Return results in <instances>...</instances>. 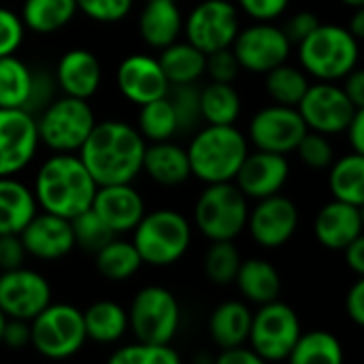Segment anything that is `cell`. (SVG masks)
<instances>
[{
  "label": "cell",
  "instance_id": "cell-22",
  "mask_svg": "<svg viewBox=\"0 0 364 364\" xmlns=\"http://www.w3.org/2000/svg\"><path fill=\"white\" fill-rule=\"evenodd\" d=\"M314 230L326 250L341 252L363 235V207L333 198L318 211Z\"/></svg>",
  "mask_w": 364,
  "mask_h": 364
},
{
  "label": "cell",
  "instance_id": "cell-12",
  "mask_svg": "<svg viewBox=\"0 0 364 364\" xmlns=\"http://www.w3.org/2000/svg\"><path fill=\"white\" fill-rule=\"evenodd\" d=\"M241 68L250 73L264 75L271 68L288 62L292 43L286 36L284 28L271 21H258L239 30L230 45Z\"/></svg>",
  "mask_w": 364,
  "mask_h": 364
},
{
  "label": "cell",
  "instance_id": "cell-19",
  "mask_svg": "<svg viewBox=\"0 0 364 364\" xmlns=\"http://www.w3.org/2000/svg\"><path fill=\"white\" fill-rule=\"evenodd\" d=\"M290 177V164L284 154L256 149L247 154L235 175L237 188L252 200L279 194Z\"/></svg>",
  "mask_w": 364,
  "mask_h": 364
},
{
  "label": "cell",
  "instance_id": "cell-39",
  "mask_svg": "<svg viewBox=\"0 0 364 364\" xmlns=\"http://www.w3.org/2000/svg\"><path fill=\"white\" fill-rule=\"evenodd\" d=\"M239 264H241V254L232 241H211V247L205 252V260H203L207 279L218 286L235 284Z\"/></svg>",
  "mask_w": 364,
  "mask_h": 364
},
{
  "label": "cell",
  "instance_id": "cell-43",
  "mask_svg": "<svg viewBox=\"0 0 364 364\" xmlns=\"http://www.w3.org/2000/svg\"><path fill=\"white\" fill-rule=\"evenodd\" d=\"M294 151L299 154L301 162L309 168H328L335 160V149L328 136L316 130H307Z\"/></svg>",
  "mask_w": 364,
  "mask_h": 364
},
{
  "label": "cell",
  "instance_id": "cell-8",
  "mask_svg": "<svg viewBox=\"0 0 364 364\" xmlns=\"http://www.w3.org/2000/svg\"><path fill=\"white\" fill-rule=\"evenodd\" d=\"M85 339L83 311L68 303H49L30 320V346L45 358H70L83 348Z\"/></svg>",
  "mask_w": 364,
  "mask_h": 364
},
{
  "label": "cell",
  "instance_id": "cell-36",
  "mask_svg": "<svg viewBox=\"0 0 364 364\" xmlns=\"http://www.w3.org/2000/svg\"><path fill=\"white\" fill-rule=\"evenodd\" d=\"M343 358L341 343L326 331L301 333L288 360L294 364H339Z\"/></svg>",
  "mask_w": 364,
  "mask_h": 364
},
{
  "label": "cell",
  "instance_id": "cell-33",
  "mask_svg": "<svg viewBox=\"0 0 364 364\" xmlns=\"http://www.w3.org/2000/svg\"><path fill=\"white\" fill-rule=\"evenodd\" d=\"M34 73L30 66L11 55L0 58V107L2 109H28L32 96Z\"/></svg>",
  "mask_w": 364,
  "mask_h": 364
},
{
  "label": "cell",
  "instance_id": "cell-56",
  "mask_svg": "<svg viewBox=\"0 0 364 364\" xmlns=\"http://www.w3.org/2000/svg\"><path fill=\"white\" fill-rule=\"evenodd\" d=\"M348 30L360 41L364 36V9L363 6H358L356 9V13L352 15V19H350V23H348Z\"/></svg>",
  "mask_w": 364,
  "mask_h": 364
},
{
  "label": "cell",
  "instance_id": "cell-9",
  "mask_svg": "<svg viewBox=\"0 0 364 364\" xmlns=\"http://www.w3.org/2000/svg\"><path fill=\"white\" fill-rule=\"evenodd\" d=\"M181 309L175 294L162 286H147L136 292L128 309V328L136 341L171 343L179 331Z\"/></svg>",
  "mask_w": 364,
  "mask_h": 364
},
{
  "label": "cell",
  "instance_id": "cell-44",
  "mask_svg": "<svg viewBox=\"0 0 364 364\" xmlns=\"http://www.w3.org/2000/svg\"><path fill=\"white\" fill-rule=\"evenodd\" d=\"M75 2H77V11L100 23H115L124 19L134 4V0H75Z\"/></svg>",
  "mask_w": 364,
  "mask_h": 364
},
{
  "label": "cell",
  "instance_id": "cell-7",
  "mask_svg": "<svg viewBox=\"0 0 364 364\" xmlns=\"http://www.w3.org/2000/svg\"><path fill=\"white\" fill-rule=\"evenodd\" d=\"M96 124L87 100L60 96L47 102L36 119L38 141L53 154H77Z\"/></svg>",
  "mask_w": 364,
  "mask_h": 364
},
{
  "label": "cell",
  "instance_id": "cell-1",
  "mask_svg": "<svg viewBox=\"0 0 364 364\" xmlns=\"http://www.w3.org/2000/svg\"><path fill=\"white\" fill-rule=\"evenodd\" d=\"M145 145L136 126L107 119L94 124L77 154L98 186L132 183L143 171Z\"/></svg>",
  "mask_w": 364,
  "mask_h": 364
},
{
  "label": "cell",
  "instance_id": "cell-52",
  "mask_svg": "<svg viewBox=\"0 0 364 364\" xmlns=\"http://www.w3.org/2000/svg\"><path fill=\"white\" fill-rule=\"evenodd\" d=\"M343 92L346 96L354 102V107L363 109L364 107V70L360 68H352L346 77H343Z\"/></svg>",
  "mask_w": 364,
  "mask_h": 364
},
{
  "label": "cell",
  "instance_id": "cell-18",
  "mask_svg": "<svg viewBox=\"0 0 364 364\" xmlns=\"http://www.w3.org/2000/svg\"><path fill=\"white\" fill-rule=\"evenodd\" d=\"M115 81L122 96L139 107L149 100L166 96L171 90V83L158 58L147 53H132L124 58L117 66Z\"/></svg>",
  "mask_w": 364,
  "mask_h": 364
},
{
  "label": "cell",
  "instance_id": "cell-25",
  "mask_svg": "<svg viewBox=\"0 0 364 364\" xmlns=\"http://www.w3.org/2000/svg\"><path fill=\"white\" fill-rule=\"evenodd\" d=\"M143 171L147 177L160 186H181L192 177L188 151L171 141H156L145 145Z\"/></svg>",
  "mask_w": 364,
  "mask_h": 364
},
{
  "label": "cell",
  "instance_id": "cell-24",
  "mask_svg": "<svg viewBox=\"0 0 364 364\" xmlns=\"http://www.w3.org/2000/svg\"><path fill=\"white\" fill-rule=\"evenodd\" d=\"M181 32L183 15L175 0H145L139 15V34L149 47L164 49L179 41Z\"/></svg>",
  "mask_w": 364,
  "mask_h": 364
},
{
  "label": "cell",
  "instance_id": "cell-46",
  "mask_svg": "<svg viewBox=\"0 0 364 364\" xmlns=\"http://www.w3.org/2000/svg\"><path fill=\"white\" fill-rule=\"evenodd\" d=\"M241 66L232 53L230 47L226 49H218L207 53V62H205V73L211 77V81H224V83H232L239 75Z\"/></svg>",
  "mask_w": 364,
  "mask_h": 364
},
{
  "label": "cell",
  "instance_id": "cell-49",
  "mask_svg": "<svg viewBox=\"0 0 364 364\" xmlns=\"http://www.w3.org/2000/svg\"><path fill=\"white\" fill-rule=\"evenodd\" d=\"M318 23H320V19H318L316 13H311V11H301V13H296V15H292V17L288 19L284 32H286V36L290 38V43H296V45H299L307 34H311V32L318 28Z\"/></svg>",
  "mask_w": 364,
  "mask_h": 364
},
{
  "label": "cell",
  "instance_id": "cell-27",
  "mask_svg": "<svg viewBox=\"0 0 364 364\" xmlns=\"http://www.w3.org/2000/svg\"><path fill=\"white\" fill-rule=\"evenodd\" d=\"M235 284H237L239 292L256 305L271 303V301L279 299V292H282L279 271L262 258L241 260Z\"/></svg>",
  "mask_w": 364,
  "mask_h": 364
},
{
  "label": "cell",
  "instance_id": "cell-45",
  "mask_svg": "<svg viewBox=\"0 0 364 364\" xmlns=\"http://www.w3.org/2000/svg\"><path fill=\"white\" fill-rule=\"evenodd\" d=\"M26 26L17 13L0 6V58L15 53L23 43Z\"/></svg>",
  "mask_w": 364,
  "mask_h": 364
},
{
  "label": "cell",
  "instance_id": "cell-5",
  "mask_svg": "<svg viewBox=\"0 0 364 364\" xmlns=\"http://www.w3.org/2000/svg\"><path fill=\"white\" fill-rule=\"evenodd\" d=\"M192 241V226L179 211H145L132 230V243L149 267H171L183 258Z\"/></svg>",
  "mask_w": 364,
  "mask_h": 364
},
{
  "label": "cell",
  "instance_id": "cell-14",
  "mask_svg": "<svg viewBox=\"0 0 364 364\" xmlns=\"http://www.w3.org/2000/svg\"><path fill=\"white\" fill-rule=\"evenodd\" d=\"M307 132V126L299 113L296 107L286 105H269L260 109L247 130V141L256 149L275 151V154H292L296 145L301 143L303 134Z\"/></svg>",
  "mask_w": 364,
  "mask_h": 364
},
{
  "label": "cell",
  "instance_id": "cell-26",
  "mask_svg": "<svg viewBox=\"0 0 364 364\" xmlns=\"http://www.w3.org/2000/svg\"><path fill=\"white\" fill-rule=\"evenodd\" d=\"M36 211L32 188L15 177H0V235H19Z\"/></svg>",
  "mask_w": 364,
  "mask_h": 364
},
{
  "label": "cell",
  "instance_id": "cell-38",
  "mask_svg": "<svg viewBox=\"0 0 364 364\" xmlns=\"http://www.w3.org/2000/svg\"><path fill=\"white\" fill-rule=\"evenodd\" d=\"M264 85H267L269 96L277 105L296 107L309 87V79H307L305 70L294 68L284 62V64L271 68L269 73H264Z\"/></svg>",
  "mask_w": 364,
  "mask_h": 364
},
{
  "label": "cell",
  "instance_id": "cell-35",
  "mask_svg": "<svg viewBox=\"0 0 364 364\" xmlns=\"http://www.w3.org/2000/svg\"><path fill=\"white\" fill-rule=\"evenodd\" d=\"M143 267V260L132 241H124L113 237L105 247L96 252V269L105 279L124 282L136 275Z\"/></svg>",
  "mask_w": 364,
  "mask_h": 364
},
{
  "label": "cell",
  "instance_id": "cell-57",
  "mask_svg": "<svg viewBox=\"0 0 364 364\" xmlns=\"http://www.w3.org/2000/svg\"><path fill=\"white\" fill-rule=\"evenodd\" d=\"M346 6H354V9H358V6H364V0H341Z\"/></svg>",
  "mask_w": 364,
  "mask_h": 364
},
{
  "label": "cell",
  "instance_id": "cell-4",
  "mask_svg": "<svg viewBox=\"0 0 364 364\" xmlns=\"http://www.w3.org/2000/svg\"><path fill=\"white\" fill-rule=\"evenodd\" d=\"M358 55V38L337 23H318V28L299 43L301 66L316 81L343 79L356 68Z\"/></svg>",
  "mask_w": 364,
  "mask_h": 364
},
{
  "label": "cell",
  "instance_id": "cell-20",
  "mask_svg": "<svg viewBox=\"0 0 364 364\" xmlns=\"http://www.w3.org/2000/svg\"><path fill=\"white\" fill-rule=\"evenodd\" d=\"M113 235L132 232L145 215V200L132 188V183H107L98 186L90 207Z\"/></svg>",
  "mask_w": 364,
  "mask_h": 364
},
{
  "label": "cell",
  "instance_id": "cell-34",
  "mask_svg": "<svg viewBox=\"0 0 364 364\" xmlns=\"http://www.w3.org/2000/svg\"><path fill=\"white\" fill-rule=\"evenodd\" d=\"M241 113V96L232 87V83L211 81L200 87V117L205 124L228 126L239 119Z\"/></svg>",
  "mask_w": 364,
  "mask_h": 364
},
{
  "label": "cell",
  "instance_id": "cell-40",
  "mask_svg": "<svg viewBox=\"0 0 364 364\" xmlns=\"http://www.w3.org/2000/svg\"><path fill=\"white\" fill-rule=\"evenodd\" d=\"M111 364H179L181 356L171 343H147L136 341L119 348L109 356Z\"/></svg>",
  "mask_w": 364,
  "mask_h": 364
},
{
  "label": "cell",
  "instance_id": "cell-41",
  "mask_svg": "<svg viewBox=\"0 0 364 364\" xmlns=\"http://www.w3.org/2000/svg\"><path fill=\"white\" fill-rule=\"evenodd\" d=\"M70 226H73L75 245L81 247L83 252H92V254H96V252H98L100 247H105L113 237H117V235L111 232V228H109L92 209H87V211L75 215V218L70 220Z\"/></svg>",
  "mask_w": 364,
  "mask_h": 364
},
{
  "label": "cell",
  "instance_id": "cell-16",
  "mask_svg": "<svg viewBox=\"0 0 364 364\" xmlns=\"http://www.w3.org/2000/svg\"><path fill=\"white\" fill-rule=\"evenodd\" d=\"M51 303L49 282L26 267L0 273V311L13 320L30 322Z\"/></svg>",
  "mask_w": 364,
  "mask_h": 364
},
{
  "label": "cell",
  "instance_id": "cell-2",
  "mask_svg": "<svg viewBox=\"0 0 364 364\" xmlns=\"http://www.w3.org/2000/svg\"><path fill=\"white\" fill-rule=\"evenodd\" d=\"M98 183L81 162L79 154H53L34 179V198L41 211L73 220L92 207Z\"/></svg>",
  "mask_w": 364,
  "mask_h": 364
},
{
  "label": "cell",
  "instance_id": "cell-53",
  "mask_svg": "<svg viewBox=\"0 0 364 364\" xmlns=\"http://www.w3.org/2000/svg\"><path fill=\"white\" fill-rule=\"evenodd\" d=\"M218 364H262V358L252 348L235 346L222 350V354L218 356Z\"/></svg>",
  "mask_w": 364,
  "mask_h": 364
},
{
  "label": "cell",
  "instance_id": "cell-50",
  "mask_svg": "<svg viewBox=\"0 0 364 364\" xmlns=\"http://www.w3.org/2000/svg\"><path fill=\"white\" fill-rule=\"evenodd\" d=\"M0 343H4L11 350H21L26 346H30V322L6 318Z\"/></svg>",
  "mask_w": 364,
  "mask_h": 364
},
{
  "label": "cell",
  "instance_id": "cell-23",
  "mask_svg": "<svg viewBox=\"0 0 364 364\" xmlns=\"http://www.w3.org/2000/svg\"><path fill=\"white\" fill-rule=\"evenodd\" d=\"M55 81L64 96L90 100L102 81V68L90 49L66 51L55 66Z\"/></svg>",
  "mask_w": 364,
  "mask_h": 364
},
{
  "label": "cell",
  "instance_id": "cell-11",
  "mask_svg": "<svg viewBox=\"0 0 364 364\" xmlns=\"http://www.w3.org/2000/svg\"><path fill=\"white\" fill-rule=\"evenodd\" d=\"M239 30V11L230 0H203L183 19L186 41L203 53L230 47Z\"/></svg>",
  "mask_w": 364,
  "mask_h": 364
},
{
  "label": "cell",
  "instance_id": "cell-30",
  "mask_svg": "<svg viewBox=\"0 0 364 364\" xmlns=\"http://www.w3.org/2000/svg\"><path fill=\"white\" fill-rule=\"evenodd\" d=\"M87 339L96 343H115L128 331V311L113 301H96L83 311Z\"/></svg>",
  "mask_w": 364,
  "mask_h": 364
},
{
  "label": "cell",
  "instance_id": "cell-13",
  "mask_svg": "<svg viewBox=\"0 0 364 364\" xmlns=\"http://www.w3.org/2000/svg\"><path fill=\"white\" fill-rule=\"evenodd\" d=\"M296 109L307 130H316L326 136L346 132L350 119L358 111V107H354V102L346 96L343 87L335 81L309 83Z\"/></svg>",
  "mask_w": 364,
  "mask_h": 364
},
{
  "label": "cell",
  "instance_id": "cell-48",
  "mask_svg": "<svg viewBox=\"0 0 364 364\" xmlns=\"http://www.w3.org/2000/svg\"><path fill=\"white\" fill-rule=\"evenodd\" d=\"M26 247L19 235H0V271H11L23 267Z\"/></svg>",
  "mask_w": 364,
  "mask_h": 364
},
{
  "label": "cell",
  "instance_id": "cell-42",
  "mask_svg": "<svg viewBox=\"0 0 364 364\" xmlns=\"http://www.w3.org/2000/svg\"><path fill=\"white\" fill-rule=\"evenodd\" d=\"M173 92L168 90V100L175 109L179 130H190L196 128L203 117H200V90L194 83H183V85H171Z\"/></svg>",
  "mask_w": 364,
  "mask_h": 364
},
{
  "label": "cell",
  "instance_id": "cell-54",
  "mask_svg": "<svg viewBox=\"0 0 364 364\" xmlns=\"http://www.w3.org/2000/svg\"><path fill=\"white\" fill-rule=\"evenodd\" d=\"M346 134L352 145V151L364 154V107L354 113V117L350 119V124L346 128Z\"/></svg>",
  "mask_w": 364,
  "mask_h": 364
},
{
  "label": "cell",
  "instance_id": "cell-10",
  "mask_svg": "<svg viewBox=\"0 0 364 364\" xmlns=\"http://www.w3.org/2000/svg\"><path fill=\"white\" fill-rule=\"evenodd\" d=\"M301 320L296 311L282 303L271 301L260 305L256 314H252V326H250V348L264 360L277 363L288 360L299 335H301Z\"/></svg>",
  "mask_w": 364,
  "mask_h": 364
},
{
  "label": "cell",
  "instance_id": "cell-15",
  "mask_svg": "<svg viewBox=\"0 0 364 364\" xmlns=\"http://www.w3.org/2000/svg\"><path fill=\"white\" fill-rule=\"evenodd\" d=\"M38 145L34 113L0 107V177H13L23 171L34 160Z\"/></svg>",
  "mask_w": 364,
  "mask_h": 364
},
{
  "label": "cell",
  "instance_id": "cell-6",
  "mask_svg": "<svg viewBox=\"0 0 364 364\" xmlns=\"http://www.w3.org/2000/svg\"><path fill=\"white\" fill-rule=\"evenodd\" d=\"M247 196L235 181L207 183L194 207V222L209 241H232L247 224Z\"/></svg>",
  "mask_w": 364,
  "mask_h": 364
},
{
  "label": "cell",
  "instance_id": "cell-47",
  "mask_svg": "<svg viewBox=\"0 0 364 364\" xmlns=\"http://www.w3.org/2000/svg\"><path fill=\"white\" fill-rule=\"evenodd\" d=\"M237 4L256 21H273L288 9L290 0H237Z\"/></svg>",
  "mask_w": 364,
  "mask_h": 364
},
{
  "label": "cell",
  "instance_id": "cell-29",
  "mask_svg": "<svg viewBox=\"0 0 364 364\" xmlns=\"http://www.w3.org/2000/svg\"><path fill=\"white\" fill-rule=\"evenodd\" d=\"M160 66L168 79L171 85H183V83H196L205 75V62L207 53L196 49L188 41H175L168 47L160 49Z\"/></svg>",
  "mask_w": 364,
  "mask_h": 364
},
{
  "label": "cell",
  "instance_id": "cell-3",
  "mask_svg": "<svg viewBox=\"0 0 364 364\" xmlns=\"http://www.w3.org/2000/svg\"><path fill=\"white\" fill-rule=\"evenodd\" d=\"M186 151L196 179L203 183H220L235 179L239 166L250 154V141L239 128H235V124H207L194 134Z\"/></svg>",
  "mask_w": 364,
  "mask_h": 364
},
{
  "label": "cell",
  "instance_id": "cell-55",
  "mask_svg": "<svg viewBox=\"0 0 364 364\" xmlns=\"http://www.w3.org/2000/svg\"><path fill=\"white\" fill-rule=\"evenodd\" d=\"M343 256H346V262L348 267L360 277L364 275V237L360 235L358 239H354L350 245H346L343 250Z\"/></svg>",
  "mask_w": 364,
  "mask_h": 364
},
{
  "label": "cell",
  "instance_id": "cell-51",
  "mask_svg": "<svg viewBox=\"0 0 364 364\" xmlns=\"http://www.w3.org/2000/svg\"><path fill=\"white\" fill-rule=\"evenodd\" d=\"M346 311H348V318L356 324V326H363L364 324V282L358 279L350 292H348V299H346Z\"/></svg>",
  "mask_w": 364,
  "mask_h": 364
},
{
  "label": "cell",
  "instance_id": "cell-28",
  "mask_svg": "<svg viewBox=\"0 0 364 364\" xmlns=\"http://www.w3.org/2000/svg\"><path fill=\"white\" fill-rule=\"evenodd\" d=\"M252 326V311L245 303L226 301L218 305L209 318V335L220 350L245 346Z\"/></svg>",
  "mask_w": 364,
  "mask_h": 364
},
{
  "label": "cell",
  "instance_id": "cell-37",
  "mask_svg": "<svg viewBox=\"0 0 364 364\" xmlns=\"http://www.w3.org/2000/svg\"><path fill=\"white\" fill-rule=\"evenodd\" d=\"M136 130L141 132V136L145 141H151V143L171 141L177 134L179 124H177V115H175V109H173L168 96H162V98L141 105Z\"/></svg>",
  "mask_w": 364,
  "mask_h": 364
},
{
  "label": "cell",
  "instance_id": "cell-32",
  "mask_svg": "<svg viewBox=\"0 0 364 364\" xmlns=\"http://www.w3.org/2000/svg\"><path fill=\"white\" fill-rule=\"evenodd\" d=\"M328 188L333 192V198L364 205V154L350 151L339 160H333L331 164V177Z\"/></svg>",
  "mask_w": 364,
  "mask_h": 364
},
{
  "label": "cell",
  "instance_id": "cell-21",
  "mask_svg": "<svg viewBox=\"0 0 364 364\" xmlns=\"http://www.w3.org/2000/svg\"><path fill=\"white\" fill-rule=\"evenodd\" d=\"M19 239L26 247V254L38 260H60L75 247L70 220L41 211L23 226Z\"/></svg>",
  "mask_w": 364,
  "mask_h": 364
},
{
  "label": "cell",
  "instance_id": "cell-17",
  "mask_svg": "<svg viewBox=\"0 0 364 364\" xmlns=\"http://www.w3.org/2000/svg\"><path fill=\"white\" fill-rule=\"evenodd\" d=\"M252 239L264 250H277L286 245L299 228V207L282 194H273L256 200V207L247 213Z\"/></svg>",
  "mask_w": 364,
  "mask_h": 364
},
{
  "label": "cell",
  "instance_id": "cell-58",
  "mask_svg": "<svg viewBox=\"0 0 364 364\" xmlns=\"http://www.w3.org/2000/svg\"><path fill=\"white\" fill-rule=\"evenodd\" d=\"M4 324H6V316L0 311V339H2V331H4Z\"/></svg>",
  "mask_w": 364,
  "mask_h": 364
},
{
  "label": "cell",
  "instance_id": "cell-31",
  "mask_svg": "<svg viewBox=\"0 0 364 364\" xmlns=\"http://www.w3.org/2000/svg\"><path fill=\"white\" fill-rule=\"evenodd\" d=\"M77 15L75 0H23L21 21L36 34H51L62 30Z\"/></svg>",
  "mask_w": 364,
  "mask_h": 364
}]
</instances>
